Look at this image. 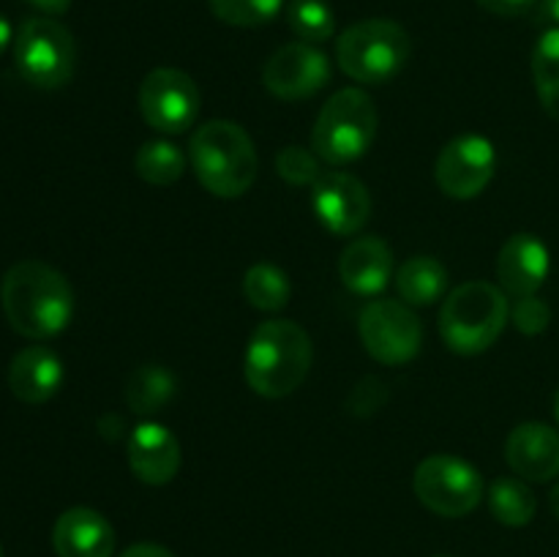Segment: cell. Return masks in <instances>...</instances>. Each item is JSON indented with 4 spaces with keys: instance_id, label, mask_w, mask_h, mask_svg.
<instances>
[{
    "instance_id": "obj_7",
    "label": "cell",
    "mask_w": 559,
    "mask_h": 557,
    "mask_svg": "<svg viewBox=\"0 0 559 557\" xmlns=\"http://www.w3.org/2000/svg\"><path fill=\"white\" fill-rule=\"evenodd\" d=\"M14 66L25 82L41 91L69 85L76 69V42L52 16H31L14 36Z\"/></svg>"
},
{
    "instance_id": "obj_23",
    "label": "cell",
    "mask_w": 559,
    "mask_h": 557,
    "mask_svg": "<svg viewBox=\"0 0 559 557\" xmlns=\"http://www.w3.org/2000/svg\"><path fill=\"white\" fill-rule=\"evenodd\" d=\"M533 82L540 107L559 123V27L546 31L535 44Z\"/></svg>"
},
{
    "instance_id": "obj_5",
    "label": "cell",
    "mask_w": 559,
    "mask_h": 557,
    "mask_svg": "<svg viewBox=\"0 0 559 557\" xmlns=\"http://www.w3.org/2000/svg\"><path fill=\"white\" fill-rule=\"evenodd\" d=\"M413 55L409 33L399 22L360 20L349 25L336 42L338 69L360 85H385L402 74Z\"/></svg>"
},
{
    "instance_id": "obj_34",
    "label": "cell",
    "mask_w": 559,
    "mask_h": 557,
    "mask_svg": "<svg viewBox=\"0 0 559 557\" xmlns=\"http://www.w3.org/2000/svg\"><path fill=\"white\" fill-rule=\"evenodd\" d=\"M11 42H14V31H11L9 20H5V16L0 14V55H3L5 49H9Z\"/></svg>"
},
{
    "instance_id": "obj_26",
    "label": "cell",
    "mask_w": 559,
    "mask_h": 557,
    "mask_svg": "<svg viewBox=\"0 0 559 557\" xmlns=\"http://www.w3.org/2000/svg\"><path fill=\"white\" fill-rule=\"evenodd\" d=\"M287 25L298 42L322 44L336 33V16L325 0H293L287 5Z\"/></svg>"
},
{
    "instance_id": "obj_3",
    "label": "cell",
    "mask_w": 559,
    "mask_h": 557,
    "mask_svg": "<svg viewBox=\"0 0 559 557\" xmlns=\"http://www.w3.org/2000/svg\"><path fill=\"white\" fill-rule=\"evenodd\" d=\"M194 175L213 197L235 200L254 186L260 158L249 131L235 120H207L189 145Z\"/></svg>"
},
{
    "instance_id": "obj_28",
    "label": "cell",
    "mask_w": 559,
    "mask_h": 557,
    "mask_svg": "<svg viewBox=\"0 0 559 557\" xmlns=\"http://www.w3.org/2000/svg\"><path fill=\"white\" fill-rule=\"evenodd\" d=\"M276 173L287 180L289 186H314L320 180V156L309 147L287 145L276 156Z\"/></svg>"
},
{
    "instance_id": "obj_9",
    "label": "cell",
    "mask_w": 559,
    "mask_h": 557,
    "mask_svg": "<svg viewBox=\"0 0 559 557\" xmlns=\"http://www.w3.org/2000/svg\"><path fill=\"white\" fill-rule=\"evenodd\" d=\"M360 342L366 353L385 366H404L424 347V325L404 300L377 298L360 311Z\"/></svg>"
},
{
    "instance_id": "obj_15",
    "label": "cell",
    "mask_w": 559,
    "mask_h": 557,
    "mask_svg": "<svg viewBox=\"0 0 559 557\" xmlns=\"http://www.w3.org/2000/svg\"><path fill=\"white\" fill-rule=\"evenodd\" d=\"M126 459L142 484L164 486L180 470V442L164 424L145 420L129 435Z\"/></svg>"
},
{
    "instance_id": "obj_25",
    "label": "cell",
    "mask_w": 559,
    "mask_h": 557,
    "mask_svg": "<svg viewBox=\"0 0 559 557\" xmlns=\"http://www.w3.org/2000/svg\"><path fill=\"white\" fill-rule=\"evenodd\" d=\"M243 295L254 309L282 311L289 304L293 287L282 268L271 262H257L243 273Z\"/></svg>"
},
{
    "instance_id": "obj_27",
    "label": "cell",
    "mask_w": 559,
    "mask_h": 557,
    "mask_svg": "<svg viewBox=\"0 0 559 557\" xmlns=\"http://www.w3.org/2000/svg\"><path fill=\"white\" fill-rule=\"evenodd\" d=\"M284 0H207L218 22L233 27H260L278 16Z\"/></svg>"
},
{
    "instance_id": "obj_8",
    "label": "cell",
    "mask_w": 559,
    "mask_h": 557,
    "mask_svg": "<svg viewBox=\"0 0 559 557\" xmlns=\"http://www.w3.org/2000/svg\"><path fill=\"white\" fill-rule=\"evenodd\" d=\"M413 489L431 513L445 519L467 517L484 500V478L478 470L451 453L426 457L415 470Z\"/></svg>"
},
{
    "instance_id": "obj_1",
    "label": "cell",
    "mask_w": 559,
    "mask_h": 557,
    "mask_svg": "<svg viewBox=\"0 0 559 557\" xmlns=\"http://www.w3.org/2000/svg\"><path fill=\"white\" fill-rule=\"evenodd\" d=\"M0 306L11 331L44 342L69 328L74 317V289L58 268L41 260H22L3 273Z\"/></svg>"
},
{
    "instance_id": "obj_32",
    "label": "cell",
    "mask_w": 559,
    "mask_h": 557,
    "mask_svg": "<svg viewBox=\"0 0 559 557\" xmlns=\"http://www.w3.org/2000/svg\"><path fill=\"white\" fill-rule=\"evenodd\" d=\"M25 3H31L33 9L41 11L44 16H52V20L71 9V0H25Z\"/></svg>"
},
{
    "instance_id": "obj_20",
    "label": "cell",
    "mask_w": 559,
    "mask_h": 557,
    "mask_svg": "<svg viewBox=\"0 0 559 557\" xmlns=\"http://www.w3.org/2000/svg\"><path fill=\"white\" fill-rule=\"evenodd\" d=\"M399 298L407 306H431L445 295L448 271L437 257L418 254L409 257L396 271Z\"/></svg>"
},
{
    "instance_id": "obj_2",
    "label": "cell",
    "mask_w": 559,
    "mask_h": 557,
    "mask_svg": "<svg viewBox=\"0 0 559 557\" xmlns=\"http://www.w3.org/2000/svg\"><path fill=\"white\" fill-rule=\"evenodd\" d=\"M314 347L298 322L267 320L251 333L243 358L246 382L265 399H284L309 377Z\"/></svg>"
},
{
    "instance_id": "obj_17",
    "label": "cell",
    "mask_w": 559,
    "mask_h": 557,
    "mask_svg": "<svg viewBox=\"0 0 559 557\" xmlns=\"http://www.w3.org/2000/svg\"><path fill=\"white\" fill-rule=\"evenodd\" d=\"M52 546L58 557H112L115 530L96 508L76 506L55 522Z\"/></svg>"
},
{
    "instance_id": "obj_31",
    "label": "cell",
    "mask_w": 559,
    "mask_h": 557,
    "mask_svg": "<svg viewBox=\"0 0 559 557\" xmlns=\"http://www.w3.org/2000/svg\"><path fill=\"white\" fill-rule=\"evenodd\" d=\"M484 11L495 16H506V20H516V16L530 14L535 9V0H475Z\"/></svg>"
},
{
    "instance_id": "obj_24",
    "label": "cell",
    "mask_w": 559,
    "mask_h": 557,
    "mask_svg": "<svg viewBox=\"0 0 559 557\" xmlns=\"http://www.w3.org/2000/svg\"><path fill=\"white\" fill-rule=\"evenodd\" d=\"M134 169L145 183L173 186L183 178L186 156L175 142L151 140L145 145H140V151H136Z\"/></svg>"
},
{
    "instance_id": "obj_12",
    "label": "cell",
    "mask_w": 559,
    "mask_h": 557,
    "mask_svg": "<svg viewBox=\"0 0 559 557\" xmlns=\"http://www.w3.org/2000/svg\"><path fill=\"white\" fill-rule=\"evenodd\" d=\"M328 82H331V60L314 44H284L262 66V85L282 102L311 98Z\"/></svg>"
},
{
    "instance_id": "obj_16",
    "label": "cell",
    "mask_w": 559,
    "mask_h": 557,
    "mask_svg": "<svg viewBox=\"0 0 559 557\" xmlns=\"http://www.w3.org/2000/svg\"><path fill=\"white\" fill-rule=\"evenodd\" d=\"M506 459L524 481H551L559 475V431L527 420L519 424L506 440Z\"/></svg>"
},
{
    "instance_id": "obj_13",
    "label": "cell",
    "mask_w": 559,
    "mask_h": 557,
    "mask_svg": "<svg viewBox=\"0 0 559 557\" xmlns=\"http://www.w3.org/2000/svg\"><path fill=\"white\" fill-rule=\"evenodd\" d=\"M311 211L331 235H355L371 216L369 189L342 169L322 173L311 186Z\"/></svg>"
},
{
    "instance_id": "obj_18",
    "label": "cell",
    "mask_w": 559,
    "mask_h": 557,
    "mask_svg": "<svg viewBox=\"0 0 559 557\" xmlns=\"http://www.w3.org/2000/svg\"><path fill=\"white\" fill-rule=\"evenodd\" d=\"M338 276L344 287L355 295H380L391 284L393 276V251L377 235H360L338 260Z\"/></svg>"
},
{
    "instance_id": "obj_19",
    "label": "cell",
    "mask_w": 559,
    "mask_h": 557,
    "mask_svg": "<svg viewBox=\"0 0 559 557\" xmlns=\"http://www.w3.org/2000/svg\"><path fill=\"white\" fill-rule=\"evenodd\" d=\"M63 386V360L44 344L20 349L9 366V388L20 402L44 404Z\"/></svg>"
},
{
    "instance_id": "obj_4",
    "label": "cell",
    "mask_w": 559,
    "mask_h": 557,
    "mask_svg": "<svg viewBox=\"0 0 559 557\" xmlns=\"http://www.w3.org/2000/svg\"><path fill=\"white\" fill-rule=\"evenodd\" d=\"M511 320V304L500 284H459L440 309V336L451 353L480 355L500 339Z\"/></svg>"
},
{
    "instance_id": "obj_29",
    "label": "cell",
    "mask_w": 559,
    "mask_h": 557,
    "mask_svg": "<svg viewBox=\"0 0 559 557\" xmlns=\"http://www.w3.org/2000/svg\"><path fill=\"white\" fill-rule=\"evenodd\" d=\"M511 322L519 333L524 336H538L549 328L551 322V309L544 298L538 295H524L516 298L511 306Z\"/></svg>"
},
{
    "instance_id": "obj_36",
    "label": "cell",
    "mask_w": 559,
    "mask_h": 557,
    "mask_svg": "<svg viewBox=\"0 0 559 557\" xmlns=\"http://www.w3.org/2000/svg\"><path fill=\"white\" fill-rule=\"evenodd\" d=\"M549 506H551V513L559 519V481L555 484V489H551L549 495Z\"/></svg>"
},
{
    "instance_id": "obj_37",
    "label": "cell",
    "mask_w": 559,
    "mask_h": 557,
    "mask_svg": "<svg viewBox=\"0 0 559 557\" xmlns=\"http://www.w3.org/2000/svg\"><path fill=\"white\" fill-rule=\"evenodd\" d=\"M555 415H557V420H559V391H557V396H555Z\"/></svg>"
},
{
    "instance_id": "obj_33",
    "label": "cell",
    "mask_w": 559,
    "mask_h": 557,
    "mask_svg": "<svg viewBox=\"0 0 559 557\" xmlns=\"http://www.w3.org/2000/svg\"><path fill=\"white\" fill-rule=\"evenodd\" d=\"M120 557H175V555L158 544H134L129 546Z\"/></svg>"
},
{
    "instance_id": "obj_21",
    "label": "cell",
    "mask_w": 559,
    "mask_h": 557,
    "mask_svg": "<svg viewBox=\"0 0 559 557\" xmlns=\"http://www.w3.org/2000/svg\"><path fill=\"white\" fill-rule=\"evenodd\" d=\"M175 375L158 364H142L126 380V404L136 415H153L175 396Z\"/></svg>"
},
{
    "instance_id": "obj_39",
    "label": "cell",
    "mask_w": 559,
    "mask_h": 557,
    "mask_svg": "<svg viewBox=\"0 0 559 557\" xmlns=\"http://www.w3.org/2000/svg\"><path fill=\"white\" fill-rule=\"evenodd\" d=\"M435 557H451V555H435Z\"/></svg>"
},
{
    "instance_id": "obj_10",
    "label": "cell",
    "mask_w": 559,
    "mask_h": 557,
    "mask_svg": "<svg viewBox=\"0 0 559 557\" xmlns=\"http://www.w3.org/2000/svg\"><path fill=\"white\" fill-rule=\"evenodd\" d=\"M140 112L151 129L183 134L200 115V87L180 69H153L140 85Z\"/></svg>"
},
{
    "instance_id": "obj_14",
    "label": "cell",
    "mask_w": 559,
    "mask_h": 557,
    "mask_svg": "<svg viewBox=\"0 0 559 557\" xmlns=\"http://www.w3.org/2000/svg\"><path fill=\"white\" fill-rule=\"evenodd\" d=\"M549 268L551 257L544 240L533 233H516L502 244L495 271L502 293L516 300L538 293L549 276Z\"/></svg>"
},
{
    "instance_id": "obj_38",
    "label": "cell",
    "mask_w": 559,
    "mask_h": 557,
    "mask_svg": "<svg viewBox=\"0 0 559 557\" xmlns=\"http://www.w3.org/2000/svg\"><path fill=\"white\" fill-rule=\"evenodd\" d=\"M0 557H3V546H0Z\"/></svg>"
},
{
    "instance_id": "obj_11",
    "label": "cell",
    "mask_w": 559,
    "mask_h": 557,
    "mask_svg": "<svg viewBox=\"0 0 559 557\" xmlns=\"http://www.w3.org/2000/svg\"><path fill=\"white\" fill-rule=\"evenodd\" d=\"M497 173V151L480 134H459L440 151L435 162V180L451 200H473Z\"/></svg>"
},
{
    "instance_id": "obj_6",
    "label": "cell",
    "mask_w": 559,
    "mask_h": 557,
    "mask_svg": "<svg viewBox=\"0 0 559 557\" xmlns=\"http://www.w3.org/2000/svg\"><path fill=\"white\" fill-rule=\"evenodd\" d=\"M377 107L360 87H344L322 104L311 129V151L322 162L342 167L364 156L377 137Z\"/></svg>"
},
{
    "instance_id": "obj_22",
    "label": "cell",
    "mask_w": 559,
    "mask_h": 557,
    "mask_svg": "<svg viewBox=\"0 0 559 557\" xmlns=\"http://www.w3.org/2000/svg\"><path fill=\"white\" fill-rule=\"evenodd\" d=\"M491 517L506 528H524L535 519L538 500L524 478H497L489 486Z\"/></svg>"
},
{
    "instance_id": "obj_35",
    "label": "cell",
    "mask_w": 559,
    "mask_h": 557,
    "mask_svg": "<svg viewBox=\"0 0 559 557\" xmlns=\"http://www.w3.org/2000/svg\"><path fill=\"white\" fill-rule=\"evenodd\" d=\"M540 9H544V14L549 16L551 22L559 25V0H540Z\"/></svg>"
},
{
    "instance_id": "obj_30",
    "label": "cell",
    "mask_w": 559,
    "mask_h": 557,
    "mask_svg": "<svg viewBox=\"0 0 559 557\" xmlns=\"http://www.w3.org/2000/svg\"><path fill=\"white\" fill-rule=\"evenodd\" d=\"M385 382L377 380V377H364V380L353 388V393H349L347 410L353 415H358V418H366V415H374L377 410L385 407Z\"/></svg>"
}]
</instances>
